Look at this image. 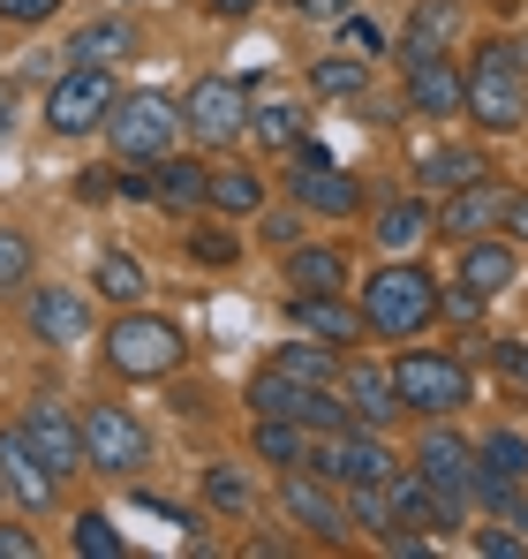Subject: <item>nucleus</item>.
I'll list each match as a JSON object with an SVG mask.
<instances>
[{"label": "nucleus", "mask_w": 528, "mask_h": 559, "mask_svg": "<svg viewBox=\"0 0 528 559\" xmlns=\"http://www.w3.org/2000/svg\"><path fill=\"white\" fill-rule=\"evenodd\" d=\"M355 302H362V318H370L377 341H423L445 318V280L431 265H416V258H385L377 273L355 287Z\"/></svg>", "instance_id": "obj_1"}, {"label": "nucleus", "mask_w": 528, "mask_h": 559, "mask_svg": "<svg viewBox=\"0 0 528 559\" xmlns=\"http://www.w3.org/2000/svg\"><path fill=\"white\" fill-rule=\"evenodd\" d=\"M98 356H106V371L121 378V385H159V378H175L181 364H189V333H181L175 318H159V310L129 302V310H113V318H106Z\"/></svg>", "instance_id": "obj_2"}, {"label": "nucleus", "mask_w": 528, "mask_h": 559, "mask_svg": "<svg viewBox=\"0 0 528 559\" xmlns=\"http://www.w3.org/2000/svg\"><path fill=\"white\" fill-rule=\"evenodd\" d=\"M460 76H468V121L483 129V136H521L528 129V61H521V38H483L468 61H460Z\"/></svg>", "instance_id": "obj_3"}, {"label": "nucleus", "mask_w": 528, "mask_h": 559, "mask_svg": "<svg viewBox=\"0 0 528 559\" xmlns=\"http://www.w3.org/2000/svg\"><path fill=\"white\" fill-rule=\"evenodd\" d=\"M393 385L408 416H460L476 401V371L460 348H400L393 356Z\"/></svg>", "instance_id": "obj_4"}, {"label": "nucleus", "mask_w": 528, "mask_h": 559, "mask_svg": "<svg viewBox=\"0 0 528 559\" xmlns=\"http://www.w3.org/2000/svg\"><path fill=\"white\" fill-rule=\"evenodd\" d=\"M181 136H189V121H181V98L167 92H121L113 121H106V144H113L121 167L167 159V152H181Z\"/></svg>", "instance_id": "obj_5"}, {"label": "nucleus", "mask_w": 528, "mask_h": 559, "mask_svg": "<svg viewBox=\"0 0 528 559\" xmlns=\"http://www.w3.org/2000/svg\"><path fill=\"white\" fill-rule=\"evenodd\" d=\"M46 129L61 136V144H76V136H106V121H113V106H121V76L113 69H61L53 84H46Z\"/></svg>", "instance_id": "obj_6"}, {"label": "nucleus", "mask_w": 528, "mask_h": 559, "mask_svg": "<svg viewBox=\"0 0 528 559\" xmlns=\"http://www.w3.org/2000/svg\"><path fill=\"white\" fill-rule=\"evenodd\" d=\"M84 447L91 476H106V484H136L152 468V431L129 401H84Z\"/></svg>", "instance_id": "obj_7"}, {"label": "nucleus", "mask_w": 528, "mask_h": 559, "mask_svg": "<svg viewBox=\"0 0 528 559\" xmlns=\"http://www.w3.org/2000/svg\"><path fill=\"white\" fill-rule=\"evenodd\" d=\"M287 197H295L310 219H333V227H348V219H362V212H370L362 175H355V167H340L333 152H317V144H302V152H295V167H287Z\"/></svg>", "instance_id": "obj_8"}, {"label": "nucleus", "mask_w": 528, "mask_h": 559, "mask_svg": "<svg viewBox=\"0 0 528 559\" xmlns=\"http://www.w3.org/2000/svg\"><path fill=\"white\" fill-rule=\"evenodd\" d=\"M23 325H31V341H38V348H53V356L84 348L91 333H98L91 280H84V287H69V280H31V287H23Z\"/></svg>", "instance_id": "obj_9"}, {"label": "nucleus", "mask_w": 528, "mask_h": 559, "mask_svg": "<svg viewBox=\"0 0 528 559\" xmlns=\"http://www.w3.org/2000/svg\"><path fill=\"white\" fill-rule=\"evenodd\" d=\"M250 114H257V98L242 76H196L189 98H181V121H189V144H204V152H227V144H242L250 136Z\"/></svg>", "instance_id": "obj_10"}, {"label": "nucleus", "mask_w": 528, "mask_h": 559, "mask_svg": "<svg viewBox=\"0 0 528 559\" xmlns=\"http://www.w3.org/2000/svg\"><path fill=\"white\" fill-rule=\"evenodd\" d=\"M272 499H279V514H287L302 537H317V545H348L355 537L348 484H333V476H317V468H287Z\"/></svg>", "instance_id": "obj_11"}, {"label": "nucleus", "mask_w": 528, "mask_h": 559, "mask_svg": "<svg viewBox=\"0 0 528 559\" xmlns=\"http://www.w3.org/2000/svg\"><path fill=\"white\" fill-rule=\"evenodd\" d=\"M23 431H31V447L53 462V476L69 484V476H91V447H84V416H69V401H53V393H38V401H23V416H15Z\"/></svg>", "instance_id": "obj_12"}, {"label": "nucleus", "mask_w": 528, "mask_h": 559, "mask_svg": "<svg viewBox=\"0 0 528 559\" xmlns=\"http://www.w3.org/2000/svg\"><path fill=\"white\" fill-rule=\"evenodd\" d=\"M0 484H8V499H15L23 514H53V507H61V491H69V484L53 476V462L31 447V431H23V424H8V431H0Z\"/></svg>", "instance_id": "obj_13"}, {"label": "nucleus", "mask_w": 528, "mask_h": 559, "mask_svg": "<svg viewBox=\"0 0 528 559\" xmlns=\"http://www.w3.org/2000/svg\"><path fill=\"white\" fill-rule=\"evenodd\" d=\"M506 212H514V189L499 182V175H483V182H468V189H453V197H439V242L506 235Z\"/></svg>", "instance_id": "obj_14"}, {"label": "nucleus", "mask_w": 528, "mask_h": 559, "mask_svg": "<svg viewBox=\"0 0 528 559\" xmlns=\"http://www.w3.org/2000/svg\"><path fill=\"white\" fill-rule=\"evenodd\" d=\"M408 468H423L431 484H445V491H460V499H468V484H476V439H468L453 416H423Z\"/></svg>", "instance_id": "obj_15"}, {"label": "nucleus", "mask_w": 528, "mask_h": 559, "mask_svg": "<svg viewBox=\"0 0 528 559\" xmlns=\"http://www.w3.org/2000/svg\"><path fill=\"white\" fill-rule=\"evenodd\" d=\"M453 280L476 287L483 302L514 295L521 287V242L514 235H476V242H453Z\"/></svg>", "instance_id": "obj_16"}, {"label": "nucleus", "mask_w": 528, "mask_h": 559, "mask_svg": "<svg viewBox=\"0 0 528 559\" xmlns=\"http://www.w3.org/2000/svg\"><path fill=\"white\" fill-rule=\"evenodd\" d=\"M431 235H439V204H431L423 189L370 204V242H377V258H416Z\"/></svg>", "instance_id": "obj_17"}, {"label": "nucleus", "mask_w": 528, "mask_h": 559, "mask_svg": "<svg viewBox=\"0 0 528 559\" xmlns=\"http://www.w3.org/2000/svg\"><path fill=\"white\" fill-rule=\"evenodd\" d=\"M468 31V0H408V23H400V69H416V61H439L453 53V38Z\"/></svg>", "instance_id": "obj_18"}, {"label": "nucleus", "mask_w": 528, "mask_h": 559, "mask_svg": "<svg viewBox=\"0 0 528 559\" xmlns=\"http://www.w3.org/2000/svg\"><path fill=\"white\" fill-rule=\"evenodd\" d=\"M468 106V76L453 69V53L439 61H416V69H400V114H423V121H453Z\"/></svg>", "instance_id": "obj_19"}, {"label": "nucleus", "mask_w": 528, "mask_h": 559, "mask_svg": "<svg viewBox=\"0 0 528 559\" xmlns=\"http://www.w3.org/2000/svg\"><path fill=\"white\" fill-rule=\"evenodd\" d=\"M279 273L295 295H355V258L340 242H295V250H279Z\"/></svg>", "instance_id": "obj_20"}, {"label": "nucleus", "mask_w": 528, "mask_h": 559, "mask_svg": "<svg viewBox=\"0 0 528 559\" xmlns=\"http://www.w3.org/2000/svg\"><path fill=\"white\" fill-rule=\"evenodd\" d=\"M287 318H295V333H310V341H325V348L370 341V318H362L355 295H287Z\"/></svg>", "instance_id": "obj_21"}, {"label": "nucleus", "mask_w": 528, "mask_h": 559, "mask_svg": "<svg viewBox=\"0 0 528 559\" xmlns=\"http://www.w3.org/2000/svg\"><path fill=\"white\" fill-rule=\"evenodd\" d=\"M491 175V152L483 144H431V152H416V167H408V189H423L431 204L453 197V189L483 182Z\"/></svg>", "instance_id": "obj_22"}, {"label": "nucleus", "mask_w": 528, "mask_h": 559, "mask_svg": "<svg viewBox=\"0 0 528 559\" xmlns=\"http://www.w3.org/2000/svg\"><path fill=\"white\" fill-rule=\"evenodd\" d=\"M340 393H348L355 424H370V431H393L408 416L400 385H393V364H340Z\"/></svg>", "instance_id": "obj_23"}, {"label": "nucleus", "mask_w": 528, "mask_h": 559, "mask_svg": "<svg viewBox=\"0 0 528 559\" xmlns=\"http://www.w3.org/2000/svg\"><path fill=\"white\" fill-rule=\"evenodd\" d=\"M152 204H159V212H175V219H189V212H212V167H196L189 152L152 159Z\"/></svg>", "instance_id": "obj_24"}, {"label": "nucleus", "mask_w": 528, "mask_h": 559, "mask_svg": "<svg viewBox=\"0 0 528 559\" xmlns=\"http://www.w3.org/2000/svg\"><path fill=\"white\" fill-rule=\"evenodd\" d=\"M310 424H295V416H250V462L272 468V476H287V468L310 462Z\"/></svg>", "instance_id": "obj_25"}, {"label": "nucleus", "mask_w": 528, "mask_h": 559, "mask_svg": "<svg viewBox=\"0 0 528 559\" xmlns=\"http://www.w3.org/2000/svg\"><path fill=\"white\" fill-rule=\"evenodd\" d=\"M136 46H144V38H136L129 15H98V23H76V31H69V61H76V69H121Z\"/></svg>", "instance_id": "obj_26"}, {"label": "nucleus", "mask_w": 528, "mask_h": 559, "mask_svg": "<svg viewBox=\"0 0 528 559\" xmlns=\"http://www.w3.org/2000/svg\"><path fill=\"white\" fill-rule=\"evenodd\" d=\"M250 144L272 152V159H295V152L310 144V106H302V98H257V114H250Z\"/></svg>", "instance_id": "obj_27"}, {"label": "nucleus", "mask_w": 528, "mask_h": 559, "mask_svg": "<svg viewBox=\"0 0 528 559\" xmlns=\"http://www.w3.org/2000/svg\"><path fill=\"white\" fill-rule=\"evenodd\" d=\"M204 507H212L219 522H250V514L264 507L257 468H250V462H212V468H204Z\"/></svg>", "instance_id": "obj_28"}, {"label": "nucleus", "mask_w": 528, "mask_h": 559, "mask_svg": "<svg viewBox=\"0 0 528 559\" xmlns=\"http://www.w3.org/2000/svg\"><path fill=\"white\" fill-rule=\"evenodd\" d=\"M91 295H98V302H113V310L144 302V295H152L144 258H129V250H98V258H91Z\"/></svg>", "instance_id": "obj_29"}, {"label": "nucleus", "mask_w": 528, "mask_h": 559, "mask_svg": "<svg viewBox=\"0 0 528 559\" xmlns=\"http://www.w3.org/2000/svg\"><path fill=\"white\" fill-rule=\"evenodd\" d=\"M310 98H348L355 114H370V106H377V98H370V61H355V53L310 61Z\"/></svg>", "instance_id": "obj_30"}, {"label": "nucleus", "mask_w": 528, "mask_h": 559, "mask_svg": "<svg viewBox=\"0 0 528 559\" xmlns=\"http://www.w3.org/2000/svg\"><path fill=\"white\" fill-rule=\"evenodd\" d=\"M264 204H272V182L257 167H212V212L219 219H257Z\"/></svg>", "instance_id": "obj_31"}, {"label": "nucleus", "mask_w": 528, "mask_h": 559, "mask_svg": "<svg viewBox=\"0 0 528 559\" xmlns=\"http://www.w3.org/2000/svg\"><path fill=\"white\" fill-rule=\"evenodd\" d=\"M264 364H279V371H287V378H302V385H340V364H348V356L302 333V341H279V348H272Z\"/></svg>", "instance_id": "obj_32"}, {"label": "nucleus", "mask_w": 528, "mask_h": 559, "mask_svg": "<svg viewBox=\"0 0 528 559\" xmlns=\"http://www.w3.org/2000/svg\"><path fill=\"white\" fill-rule=\"evenodd\" d=\"M476 468L499 476V484H514V491H528V431H514V424L483 431L476 439Z\"/></svg>", "instance_id": "obj_33"}, {"label": "nucleus", "mask_w": 528, "mask_h": 559, "mask_svg": "<svg viewBox=\"0 0 528 559\" xmlns=\"http://www.w3.org/2000/svg\"><path fill=\"white\" fill-rule=\"evenodd\" d=\"M348 514H355V537H370V545H393L400 537L393 484H348Z\"/></svg>", "instance_id": "obj_34"}, {"label": "nucleus", "mask_w": 528, "mask_h": 559, "mask_svg": "<svg viewBox=\"0 0 528 559\" xmlns=\"http://www.w3.org/2000/svg\"><path fill=\"white\" fill-rule=\"evenodd\" d=\"M302 378H287L279 364H264V371H250V385H242V408L250 416H302Z\"/></svg>", "instance_id": "obj_35"}, {"label": "nucleus", "mask_w": 528, "mask_h": 559, "mask_svg": "<svg viewBox=\"0 0 528 559\" xmlns=\"http://www.w3.org/2000/svg\"><path fill=\"white\" fill-rule=\"evenodd\" d=\"M69 545L84 559H129V537H121V522L106 514V507H76V522H69Z\"/></svg>", "instance_id": "obj_36"}, {"label": "nucleus", "mask_w": 528, "mask_h": 559, "mask_svg": "<svg viewBox=\"0 0 528 559\" xmlns=\"http://www.w3.org/2000/svg\"><path fill=\"white\" fill-rule=\"evenodd\" d=\"M31 280H38V242H31V227L0 219V295H15V287H31Z\"/></svg>", "instance_id": "obj_37"}, {"label": "nucleus", "mask_w": 528, "mask_h": 559, "mask_svg": "<svg viewBox=\"0 0 528 559\" xmlns=\"http://www.w3.org/2000/svg\"><path fill=\"white\" fill-rule=\"evenodd\" d=\"M333 53H355V61H370V69H377V61L393 53V38H385V23H370L362 8H348V15L333 23Z\"/></svg>", "instance_id": "obj_38"}, {"label": "nucleus", "mask_w": 528, "mask_h": 559, "mask_svg": "<svg viewBox=\"0 0 528 559\" xmlns=\"http://www.w3.org/2000/svg\"><path fill=\"white\" fill-rule=\"evenodd\" d=\"M257 235H264V250H295V242H302V235H310V212H302V204H295V197H287V204H279V212H272V204H264V212H257Z\"/></svg>", "instance_id": "obj_39"}, {"label": "nucleus", "mask_w": 528, "mask_h": 559, "mask_svg": "<svg viewBox=\"0 0 528 559\" xmlns=\"http://www.w3.org/2000/svg\"><path fill=\"white\" fill-rule=\"evenodd\" d=\"M468 552H476V559H521L528 537H514V530H506V514H491L483 530H468Z\"/></svg>", "instance_id": "obj_40"}, {"label": "nucleus", "mask_w": 528, "mask_h": 559, "mask_svg": "<svg viewBox=\"0 0 528 559\" xmlns=\"http://www.w3.org/2000/svg\"><path fill=\"white\" fill-rule=\"evenodd\" d=\"M468 356H491L514 385H528V341H468Z\"/></svg>", "instance_id": "obj_41"}, {"label": "nucleus", "mask_w": 528, "mask_h": 559, "mask_svg": "<svg viewBox=\"0 0 528 559\" xmlns=\"http://www.w3.org/2000/svg\"><path fill=\"white\" fill-rule=\"evenodd\" d=\"M69 0H0V23H15V31H38V23H53Z\"/></svg>", "instance_id": "obj_42"}, {"label": "nucleus", "mask_w": 528, "mask_h": 559, "mask_svg": "<svg viewBox=\"0 0 528 559\" xmlns=\"http://www.w3.org/2000/svg\"><path fill=\"white\" fill-rule=\"evenodd\" d=\"M279 8H295L302 23H340V15H348L355 0H279Z\"/></svg>", "instance_id": "obj_43"}, {"label": "nucleus", "mask_w": 528, "mask_h": 559, "mask_svg": "<svg viewBox=\"0 0 528 559\" xmlns=\"http://www.w3.org/2000/svg\"><path fill=\"white\" fill-rule=\"evenodd\" d=\"M15 121H23V92H15V76H0V144L15 136Z\"/></svg>", "instance_id": "obj_44"}, {"label": "nucleus", "mask_w": 528, "mask_h": 559, "mask_svg": "<svg viewBox=\"0 0 528 559\" xmlns=\"http://www.w3.org/2000/svg\"><path fill=\"white\" fill-rule=\"evenodd\" d=\"M31 552H38V537L23 522H0V559H31Z\"/></svg>", "instance_id": "obj_45"}, {"label": "nucleus", "mask_w": 528, "mask_h": 559, "mask_svg": "<svg viewBox=\"0 0 528 559\" xmlns=\"http://www.w3.org/2000/svg\"><path fill=\"white\" fill-rule=\"evenodd\" d=\"M189 250H196V258H204V265H227V258H235V242H227V235H196V242H189Z\"/></svg>", "instance_id": "obj_46"}, {"label": "nucleus", "mask_w": 528, "mask_h": 559, "mask_svg": "<svg viewBox=\"0 0 528 559\" xmlns=\"http://www.w3.org/2000/svg\"><path fill=\"white\" fill-rule=\"evenodd\" d=\"M264 0H204V15H219V23H242V15H257Z\"/></svg>", "instance_id": "obj_47"}, {"label": "nucleus", "mask_w": 528, "mask_h": 559, "mask_svg": "<svg viewBox=\"0 0 528 559\" xmlns=\"http://www.w3.org/2000/svg\"><path fill=\"white\" fill-rule=\"evenodd\" d=\"M506 235L528 250V189H514V212H506Z\"/></svg>", "instance_id": "obj_48"}, {"label": "nucleus", "mask_w": 528, "mask_h": 559, "mask_svg": "<svg viewBox=\"0 0 528 559\" xmlns=\"http://www.w3.org/2000/svg\"><path fill=\"white\" fill-rule=\"evenodd\" d=\"M521 61H528V38H521Z\"/></svg>", "instance_id": "obj_49"}]
</instances>
